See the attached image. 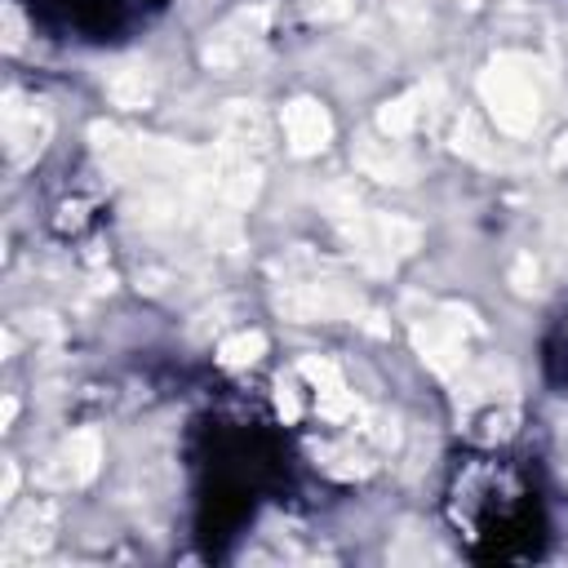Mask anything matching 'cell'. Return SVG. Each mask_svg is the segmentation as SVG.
<instances>
[{"instance_id": "1", "label": "cell", "mask_w": 568, "mask_h": 568, "mask_svg": "<svg viewBox=\"0 0 568 568\" xmlns=\"http://www.w3.org/2000/svg\"><path fill=\"white\" fill-rule=\"evenodd\" d=\"M479 98L493 111L501 133L528 138L537 129V120H541V106H546L537 62L528 53H497L479 71Z\"/></svg>"}, {"instance_id": "2", "label": "cell", "mask_w": 568, "mask_h": 568, "mask_svg": "<svg viewBox=\"0 0 568 568\" xmlns=\"http://www.w3.org/2000/svg\"><path fill=\"white\" fill-rule=\"evenodd\" d=\"M302 271H288L275 288V306L284 311V320L297 324H320V320H355L368 315L364 297L355 284H346L342 275H333L324 262L311 257H293Z\"/></svg>"}, {"instance_id": "3", "label": "cell", "mask_w": 568, "mask_h": 568, "mask_svg": "<svg viewBox=\"0 0 568 568\" xmlns=\"http://www.w3.org/2000/svg\"><path fill=\"white\" fill-rule=\"evenodd\" d=\"M408 328H413L417 355L439 377H457L470 364V337H484V324L475 320V311H466L457 302H444V306H430V311L413 315Z\"/></svg>"}, {"instance_id": "4", "label": "cell", "mask_w": 568, "mask_h": 568, "mask_svg": "<svg viewBox=\"0 0 568 568\" xmlns=\"http://www.w3.org/2000/svg\"><path fill=\"white\" fill-rule=\"evenodd\" d=\"M342 235L351 240L355 257H359L368 271H377V275L395 271V266L422 244V226H417L413 217L377 213V209H359V213L342 217Z\"/></svg>"}, {"instance_id": "5", "label": "cell", "mask_w": 568, "mask_h": 568, "mask_svg": "<svg viewBox=\"0 0 568 568\" xmlns=\"http://www.w3.org/2000/svg\"><path fill=\"white\" fill-rule=\"evenodd\" d=\"M266 27H271V9H266V4H244V9H235L231 18H222V22L204 36L200 62H204L209 71H235V67H244V62L262 49Z\"/></svg>"}, {"instance_id": "6", "label": "cell", "mask_w": 568, "mask_h": 568, "mask_svg": "<svg viewBox=\"0 0 568 568\" xmlns=\"http://www.w3.org/2000/svg\"><path fill=\"white\" fill-rule=\"evenodd\" d=\"M0 129H4V160L13 169H22L44 151V142L53 133V115L40 98H27V93L9 89L4 106H0Z\"/></svg>"}, {"instance_id": "7", "label": "cell", "mask_w": 568, "mask_h": 568, "mask_svg": "<svg viewBox=\"0 0 568 568\" xmlns=\"http://www.w3.org/2000/svg\"><path fill=\"white\" fill-rule=\"evenodd\" d=\"M297 377H306L311 404H315V413H320L324 422L359 426V417L368 413V408L355 399V390L346 386V377H342V368H337L333 359H324V355H306V359L297 364Z\"/></svg>"}, {"instance_id": "8", "label": "cell", "mask_w": 568, "mask_h": 568, "mask_svg": "<svg viewBox=\"0 0 568 568\" xmlns=\"http://www.w3.org/2000/svg\"><path fill=\"white\" fill-rule=\"evenodd\" d=\"M98 466H102V435L98 430H75L40 466V484L44 488H80L98 475Z\"/></svg>"}, {"instance_id": "9", "label": "cell", "mask_w": 568, "mask_h": 568, "mask_svg": "<svg viewBox=\"0 0 568 568\" xmlns=\"http://www.w3.org/2000/svg\"><path fill=\"white\" fill-rule=\"evenodd\" d=\"M53 528H58V506L53 501H27L9 524H4V541H0V564H27L36 559L49 541H53Z\"/></svg>"}, {"instance_id": "10", "label": "cell", "mask_w": 568, "mask_h": 568, "mask_svg": "<svg viewBox=\"0 0 568 568\" xmlns=\"http://www.w3.org/2000/svg\"><path fill=\"white\" fill-rule=\"evenodd\" d=\"M439 102H444V89H439L435 80H430V84H417V89L390 98V102L377 111V133H386V138H408V133H417L422 124L435 120Z\"/></svg>"}, {"instance_id": "11", "label": "cell", "mask_w": 568, "mask_h": 568, "mask_svg": "<svg viewBox=\"0 0 568 568\" xmlns=\"http://www.w3.org/2000/svg\"><path fill=\"white\" fill-rule=\"evenodd\" d=\"M280 129H284V142L293 155H315L333 138V115L315 98H293L280 115Z\"/></svg>"}, {"instance_id": "12", "label": "cell", "mask_w": 568, "mask_h": 568, "mask_svg": "<svg viewBox=\"0 0 568 568\" xmlns=\"http://www.w3.org/2000/svg\"><path fill=\"white\" fill-rule=\"evenodd\" d=\"M355 169L364 178H377V182H413L417 178V160L404 151L399 138H359L355 142Z\"/></svg>"}, {"instance_id": "13", "label": "cell", "mask_w": 568, "mask_h": 568, "mask_svg": "<svg viewBox=\"0 0 568 568\" xmlns=\"http://www.w3.org/2000/svg\"><path fill=\"white\" fill-rule=\"evenodd\" d=\"M222 142H231V146L257 155V151L271 142V120L262 115L257 102H244V98H240V102H226V106H222Z\"/></svg>"}, {"instance_id": "14", "label": "cell", "mask_w": 568, "mask_h": 568, "mask_svg": "<svg viewBox=\"0 0 568 568\" xmlns=\"http://www.w3.org/2000/svg\"><path fill=\"white\" fill-rule=\"evenodd\" d=\"M106 98H111L115 106H124V111L146 106V102L155 98V75H151V67L129 62V67L111 71V75H106Z\"/></svg>"}, {"instance_id": "15", "label": "cell", "mask_w": 568, "mask_h": 568, "mask_svg": "<svg viewBox=\"0 0 568 568\" xmlns=\"http://www.w3.org/2000/svg\"><path fill=\"white\" fill-rule=\"evenodd\" d=\"M262 355H266V337L257 328H240V333L217 342V364H226V368H248Z\"/></svg>"}, {"instance_id": "16", "label": "cell", "mask_w": 568, "mask_h": 568, "mask_svg": "<svg viewBox=\"0 0 568 568\" xmlns=\"http://www.w3.org/2000/svg\"><path fill=\"white\" fill-rule=\"evenodd\" d=\"M302 9L315 22H337V18H346L355 9V0H302Z\"/></svg>"}, {"instance_id": "17", "label": "cell", "mask_w": 568, "mask_h": 568, "mask_svg": "<svg viewBox=\"0 0 568 568\" xmlns=\"http://www.w3.org/2000/svg\"><path fill=\"white\" fill-rule=\"evenodd\" d=\"M457 151H466V155H475V160H488L484 133L475 129V120H470V115H462V124H457Z\"/></svg>"}, {"instance_id": "18", "label": "cell", "mask_w": 568, "mask_h": 568, "mask_svg": "<svg viewBox=\"0 0 568 568\" xmlns=\"http://www.w3.org/2000/svg\"><path fill=\"white\" fill-rule=\"evenodd\" d=\"M4 49H9V53L22 49V18H18L13 4H4Z\"/></svg>"}, {"instance_id": "19", "label": "cell", "mask_w": 568, "mask_h": 568, "mask_svg": "<svg viewBox=\"0 0 568 568\" xmlns=\"http://www.w3.org/2000/svg\"><path fill=\"white\" fill-rule=\"evenodd\" d=\"M13 488H18V470H13V462H4V484H0V497H13Z\"/></svg>"}]
</instances>
